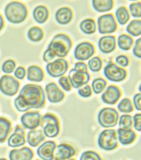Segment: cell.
Masks as SVG:
<instances>
[{
  "label": "cell",
  "mask_w": 141,
  "mask_h": 160,
  "mask_svg": "<svg viewBox=\"0 0 141 160\" xmlns=\"http://www.w3.org/2000/svg\"><path fill=\"white\" fill-rule=\"evenodd\" d=\"M46 97L41 86L27 84L24 86L19 95L14 100V105L20 112H26L31 109H40L44 107Z\"/></svg>",
  "instance_id": "6da1fadb"
},
{
  "label": "cell",
  "mask_w": 141,
  "mask_h": 160,
  "mask_svg": "<svg viewBox=\"0 0 141 160\" xmlns=\"http://www.w3.org/2000/svg\"><path fill=\"white\" fill-rule=\"evenodd\" d=\"M4 12L7 21L14 24L23 22L28 15L26 6L18 1H12L8 3L5 7Z\"/></svg>",
  "instance_id": "7a4b0ae2"
},
{
  "label": "cell",
  "mask_w": 141,
  "mask_h": 160,
  "mask_svg": "<svg viewBox=\"0 0 141 160\" xmlns=\"http://www.w3.org/2000/svg\"><path fill=\"white\" fill-rule=\"evenodd\" d=\"M72 47V42L70 38L64 33H59L53 38L47 48L51 49L56 56L64 58L69 53Z\"/></svg>",
  "instance_id": "3957f363"
},
{
  "label": "cell",
  "mask_w": 141,
  "mask_h": 160,
  "mask_svg": "<svg viewBox=\"0 0 141 160\" xmlns=\"http://www.w3.org/2000/svg\"><path fill=\"white\" fill-rule=\"evenodd\" d=\"M40 126L45 137L50 138H56L60 132L59 119L51 113H46L41 118Z\"/></svg>",
  "instance_id": "277c9868"
},
{
  "label": "cell",
  "mask_w": 141,
  "mask_h": 160,
  "mask_svg": "<svg viewBox=\"0 0 141 160\" xmlns=\"http://www.w3.org/2000/svg\"><path fill=\"white\" fill-rule=\"evenodd\" d=\"M118 141L116 131L107 129L102 131L100 134L98 139V144L103 150L111 151L118 147Z\"/></svg>",
  "instance_id": "5b68a950"
},
{
  "label": "cell",
  "mask_w": 141,
  "mask_h": 160,
  "mask_svg": "<svg viewBox=\"0 0 141 160\" xmlns=\"http://www.w3.org/2000/svg\"><path fill=\"white\" fill-rule=\"evenodd\" d=\"M119 114L116 110L112 108H105L98 115V122L103 128H114L118 124Z\"/></svg>",
  "instance_id": "8992f818"
},
{
  "label": "cell",
  "mask_w": 141,
  "mask_h": 160,
  "mask_svg": "<svg viewBox=\"0 0 141 160\" xmlns=\"http://www.w3.org/2000/svg\"><path fill=\"white\" fill-rule=\"evenodd\" d=\"M98 31L100 34H109L115 32L118 29V23L112 14L101 15L97 20Z\"/></svg>",
  "instance_id": "52a82bcc"
},
{
  "label": "cell",
  "mask_w": 141,
  "mask_h": 160,
  "mask_svg": "<svg viewBox=\"0 0 141 160\" xmlns=\"http://www.w3.org/2000/svg\"><path fill=\"white\" fill-rule=\"evenodd\" d=\"M103 74L109 81L120 82L126 79L127 71L114 63H109L104 68Z\"/></svg>",
  "instance_id": "ba28073f"
},
{
  "label": "cell",
  "mask_w": 141,
  "mask_h": 160,
  "mask_svg": "<svg viewBox=\"0 0 141 160\" xmlns=\"http://www.w3.org/2000/svg\"><path fill=\"white\" fill-rule=\"evenodd\" d=\"M19 87V82L12 76L5 75L0 79V91L6 96H13L16 95Z\"/></svg>",
  "instance_id": "9c48e42d"
},
{
  "label": "cell",
  "mask_w": 141,
  "mask_h": 160,
  "mask_svg": "<svg viewBox=\"0 0 141 160\" xmlns=\"http://www.w3.org/2000/svg\"><path fill=\"white\" fill-rule=\"evenodd\" d=\"M69 64L67 61L61 58L48 63L46 66V70L51 77L59 78L63 76L67 72Z\"/></svg>",
  "instance_id": "30bf717a"
},
{
  "label": "cell",
  "mask_w": 141,
  "mask_h": 160,
  "mask_svg": "<svg viewBox=\"0 0 141 160\" xmlns=\"http://www.w3.org/2000/svg\"><path fill=\"white\" fill-rule=\"evenodd\" d=\"M95 52L94 45L89 42H82L77 45L74 51V57L78 61H84L90 58Z\"/></svg>",
  "instance_id": "8fae6325"
},
{
  "label": "cell",
  "mask_w": 141,
  "mask_h": 160,
  "mask_svg": "<svg viewBox=\"0 0 141 160\" xmlns=\"http://www.w3.org/2000/svg\"><path fill=\"white\" fill-rule=\"evenodd\" d=\"M68 78L72 87L77 89L88 83L90 79V75L88 72H81L73 68L69 72Z\"/></svg>",
  "instance_id": "7c38bea8"
},
{
  "label": "cell",
  "mask_w": 141,
  "mask_h": 160,
  "mask_svg": "<svg viewBox=\"0 0 141 160\" xmlns=\"http://www.w3.org/2000/svg\"><path fill=\"white\" fill-rule=\"evenodd\" d=\"M41 119V114L38 111L28 112L22 116L21 121L24 128L34 130L40 126Z\"/></svg>",
  "instance_id": "4fadbf2b"
},
{
  "label": "cell",
  "mask_w": 141,
  "mask_h": 160,
  "mask_svg": "<svg viewBox=\"0 0 141 160\" xmlns=\"http://www.w3.org/2000/svg\"><path fill=\"white\" fill-rule=\"evenodd\" d=\"M76 153V149L72 145L68 144H61L56 147L54 159L56 160H68Z\"/></svg>",
  "instance_id": "5bb4252c"
},
{
  "label": "cell",
  "mask_w": 141,
  "mask_h": 160,
  "mask_svg": "<svg viewBox=\"0 0 141 160\" xmlns=\"http://www.w3.org/2000/svg\"><path fill=\"white\" fill-rule=\"evenodd\" d=\"M121 96V91L117 86L111 85L101 96V99L105 104L115 105L118 102Z\"/></svg>",
  "instance_id": "9a60e30c"
},
{
  "label": "cell",
  "mask_w": 141,
  "mask_h": 160,
  "mask_svg": "<svg viewBox=\"0 0 141 160\" xmlns=\"http://www.w3.org/2000/svg\"><path fill=\"white\" fill-rule=\"evenodd\" d=\"M45 91L47 99L50 102L58 103L65 98V93L56 83L53 82L47 84L45 87Z\"/></svg>",
  "instance_id": "2e32d148"
},
{
  "label": "cell",
  "mask_w": 141,
  "mask_h": 160,
  "mask_svg": "<svg viewBox=\"0 0 141 160\" xmlns=\"http://www.w3.org/2000/svg\"><path fill=\"white\" fill-rule=\"evenodd\" d=\"M56 147V144L54 141H46L38 147L37 149V154L42 160H53Z\"/></svg>",
  "instance_id": "e0dca14e"
},
{
  "label": "cell",
  "mask_w": 141,
  "mask_h": 160,
  "mask_svg": "<svg viewBox=\"0 0 141 160\" xmlns=\"http://www.w3.org/2000/svg\"><path fill=\"white\" fill-rule=\"evenodd\" d=\"M25 131L20 125L15 126L14 133L9 137L7 144L12 148H16L25 144L26 140Z\"/></svg>",
  "instance_id": "ac0fdd59"
},
{
  "label": "cell",
  "mask_w": 141,
  "mask_h": 160,
  "mask_svg": "<svg viewBox=\"0 0 141 160\" xmlns=\"http://www.w3.org/2000/svg\"><path fill=\"white\" fill-rule=\"evenodd\" d=\"M116 47V39L114 36H104L98 42L100 51L105 54H109L115 51Z\"/></svg>",
  "instance_id": "d6986e66"
},
{
  "label": "cell",
  "mask_w": 141,
  "mask_h": 160,
  "mask_svg": "<svg viewBox=\"0 0 141 160\" xmlns=\"http://www.w3.org/2000/svg\"><path fill=\"white\" fill-rule=\"evenodd\" d=\"M34 157V153L29 147H23L18 149H13L9 152L10 160H31Z\"/></svg>",
  "instance_id": "ffe728a7"
},
{
  "label": "cell",
  "mask_w": 141,
  "mask_h": 160,
  "mask_svg": "<svg viewBox=\"0 0 141 160\" xmlns=\"http://www.w3.org/2000/svg\"><path fill=\"white\" fill-rule=\"evenodd\" d=\"M118 140L123 145H129L134 142L136 139V133L130 128L125 129L119 128L117 131Z\"/></svg>",
  "instance_id": "44dd1931"
},
{
  "label": "cell",
  "mask_w": 141,
  "mask_h": 160,
  "mask_svg": "<svg viewBox=\"0 0 141 160\" xmlns=\"http://www.w3.org/2000/svg\"><path fill=\"white\" fill-rule=\"evenodd\" d=\"M55 18L56 21L60 24H67L72 20L73 12L70 8L63 7L56 11Z\"/></svg>",
  "instance_id": "7402d4cb"
},
{
  "label": "cell",
  "mask_w": 141,
  "mask_h": 160,
  "mask_svg": "<svg viewBox=\"0 0 141 160\" xmlns=\"http://www.w3.org/2000/svg\"><path fill=\"white\" fill-rule=\"evenodd\" d=\"M45 140L44 132L40 130H30L27 135L28 144L32 147H36Z\"/></svg>",
  "instance_id": "603a6c76"
},
{
  "label": "cell",
  "mask_w": 141,
  "mask_h": 160,
  "mask_svg": "<svg viewBox=\"0 0 141 160\" xmlns=\"http://www.w3.org/2000/svg\"><path fill=\"white\" fill-rule=\"evenodd\" d=\"M45 74L43 70L38 66H30L27 69V80L33 82H41L44 80Z\"/></svg>",
  "instance_id": "cb8c5ba5"
},
{
  "label": "cell",
  "mask_w": 141,
  "mask_h": 160,
  "mask_svg": "<svg viewBox=\"0 0 141 160\" xmlns=\"http://www.w3.org/2000/svg\"><path fill=\"white\" fill-rule=\"evenodd\" d=\"M49 15V10L44 5L37 6L33 12V17L35 21L40 24L44 23Z\"/></svg>",
  "instance_id": "d4e9b609"
},
{
  "label": "cell",
  "mask_w": 141,
  "mask_h": 160,
  "mask_svg": "<svg viewBox=\"0 0 141 160\" xmlns=\"http://www.w3.org/2000/svg\"><path fill=\"white\" fill-rule=\"evenodd\" d=\"M114 0H92V6L99 12H109L114 8Z\"/></svg>",
  "instance_id": "484cf974"
},
{
  "label": "cell",
  "mask_w": 141,
  "mask_h": 160,
  "mask_svg": "<svg viewBox=\"0 0 141 160\" xmlns=\"http://www.w3.org/2000/svg\"><path fill=\"white\" fill-rule=\"evenodd\" d=\"M12 129V123L7 119L0 117V143L6 141Z\"/></svg>",
  "instance_id": "4316f807"
},
{
  "label": "cell",
  "mask_w": 141,
  "mask_h": 160,
  "mask_svg": "<svg viewBox=\"0 0 141 160\" xmlns=\"http://www.w3.org/2000/svg\"><path fill=\"white\" fill-rule=\"evenodd\" d=\"M80 28L84 33L91 35L95 32L97 30V24L93 19L87 18L80 23Z\"/></svg>",
  "instance_id": "83f0119b"
},
{
  "label": "cell",
  "mask_w": 141,
  "mask_h": 160,
  "mask_svg": "<svg viewBox=\"0 0 141 160\" xmlns=\"http://www.w3.org/2000/svg\"><path fill=\"white\" fill-rule=\"evenodd\" d=\"M134 40L131 36L122 34L118 37V44L119 48L122 51H129L132 47Z\"/></svg>",
  "instance_id": "f1b7e54d"
},
{
  "label": "cell",
  "mask_w": 141,
  "mask_h": 160,
  "mask_svg": "<svg viewBox=\"0 0 141 160\" xmlns=\"http://www.w3.org/2000/svg\"><path fill=\"white\" fill-rule=\"evenodd\" d=\"M116 21L121 25H125L129 21L130 15L128 10L125 6L119 8L115 12Z\"/></svg>",
  "instance_id": "f546056e"
},
{
  "label": "cell",
  "mask_w": 141,
  "mask_h": 160,
  "mask_svg": "<svg viewBox=\"0 0 141 160\" xmlns=\"http://www.w3.org/2000/svg\"><path fill=\"white\" fill-rule=\"evenodd\" d=\"M126 32L130 35L137 37L141 35V19H134L128 24Z\"/></svg>",
  "instance_id": "4dcf8cb0"
},
{
  "label": "cell",
  "mask_w": 141,
  "mask_h": 160,
  "mask_svg": "<svg viewBox=\"0 0 141 160\" xmlns=\"http://www.w3.org/2000/svg\"><path fill=\"white\" fill-rule=\"evenodd\" d=\"M44 33L40 27H33L28 30L27 36L31 42H39L44 38Z\"/></svg>",
  "instance_id": "1f68e13d"
},
{
  "label": "cell",
  "mask_w": 141,
  "mask_h": 160,
  "mask_svg": "<svg viewBox=\"0 0 141 160\" xmlns=\"http://www.w3.org/2000/svg\"><path fill=\"white\" fill-rule=\"evenodd\" d=\"M107 85V81L103 78H97L93 81L91 84V87L94 93L100 94L105 89Z\"/></svg>",
  "instance_id": "d6a6232c"
},
{
  "label": "cell",
  "mask_w": 141,
  "mask_h": 160,
  "mask_svg": "<svg viewBox=\"0 0 141 160\" xmlns=\"http://www.w3.org/2000/svg\"><path fill=\"white\" fill-rule=\"evenodd\" d=\"M118 109L121 113H130L133 111L134 107L129 98H124L118 104Z\"/></svg>",
  "instance_id": "836d02e7"
},
{
  "label": "cell",
  "mask_w": 141,
  "mask_h": 160,
  "mask_svg": "<svg viewBox=\"0 0 141 160\" xmlns=\"http://www.w3.org/2000/svg\"><path fill=\"white\" fill-rule=\"evenodd\" d=\"M89 68L93 72H98L102 68L103 62L100 57H94L89 61Z\"/></svg>",
  "instance_id": "e575fe53"
},
{
  "label": "cell",
  "mask_w": 141,
  "mask_h": 160,
  "mask_svg": "<svg viewBox=\"0 0 141 160\" xmlns=\"http://www.w3.org/2000/svg\"><path fill=\"white\" fill-rule=\"evenodd\" d=\"M133 123L132 117L129 114H124L120 117L119 119V128L128 129L130 128Z\"/></svg>",
  "instance_id": "d590c367"
},
{
  "label": "cell",
  "mask_w": 141,
  "mask_h": 160,
  "mask_svg": "<svg viewBox=\"0 0 141 160\" xmlns=\"http://www.w3.org/2000/svg\"><path fill=\"white\" fill-rule=\"evenodd\" d=\"M129 11L133 17L141 18V2L138 1L130 4Z\"/></svg>",
  "instance_id": "8d00e7d4"
},
{
  "label": "cell",
  "mask_w": 141,
  "mask_h": 160,
  "mask_svg": "<svg viewBox=\"0 0 141 160\" xmlns=\"http://www.w3.org/2000/svg\"><path fill=\"white\" fill-rule=\"evenodd\" d=\"M16 68V63L12 59H7L2 66V70L4 73L11 74Z\"/></svg>",
  "instance_id": "74e56055"
},
{
  "label": "cell",
  "mask_w": 141,
  "mask_h": 160,
  "mask_svg": "<svg viewBox=\"0 0 141 160\" xmlns=\"http://www.w3.org/2000/svg\"><path fill=\"white\" fill-rule=\"evenodd\" d=\"M102 159L100 154L94 151L84 152L82 153L80 160H100Z\"/></svg>",
  "instance_id": "f35d334b"
},
{
  "label": "cell",
  "mask_w": 141,
  "mask_h": 160,
  "mask_svg": "<svg viewBox=\"0 0 141 160\" xmlns=\"http://www.w3.org/2000/svg\"><path fill=\"white\" fill-rule=\"evenodd\" d=\"M58 83L63 90L66 92H70L72 89V86L68 78L67 77H61L58 80Z\"/></svg>",
  "instance_id": "ab89813d"
},
{
  "label": "cell",
  "mask_w": 141,
  "mask_h": 160,
  "mask_svg": "<svg viewBox=\"0 0 141 160\" xmlns=\"http://www.w3.org/2000/svg\"><path fill=\"white\" fill-rule=\"evenodd\" d=\"M79 95L82 98H89L92 95V91L91 87L89 85L85 84V86H84L82 88H80L78 90Z\"/></svg>",
  "instance_id": "60d3db41"
},
{
  "label": "cell",
  "mask_w": 141,
  "mask_h": 160,
  "mask_svg": "<svg viewBox=\"0 0 141 160\" xmlns=\"http://www.w3.org/2000/svg\"><path fill=\"white\" fill-rule=\"evenodd\" d=\"M115 61L119 65L123 68H125L129 64V58L125 55H120L117 57L115 59Z\"/></svg>",
  "instance_id": "b9f144b4"
},
{
  "label": "cell",
  "mask_w": 141,
  "mask_h": 160,
  "mask_svg": "<svg viewBox=\"0 0 141 160\" xmlns=\"http://www.w3.org/2000/svg\"><path fill=\"white\" fill-rule=\"evenodd\" d=\"M133 53L136 57L141 58V38L135 41L134 47L133 48Z\"/></svg>",
  "instance_id": "7bdbcfd3"
},
{
  "label": "cell",
  "mask_w": 141,
  "mask_h": 160,
  "mask_svg": "<svg viewBox=\"0 0 141 160\" xmlns=\"http://www.w3.org/2000/svg\"><path fill=\"white\" fill-rule=\"evenodd\" d=\"M56 54L53 52L51 49L49 48H47L43 55V59L45 62H51L53 59L56 58Z\"/></svg>",
  "instance_id": "ee69618b"
},
{
  "label": "cell",
  "mask_w": 141,
  "mask_h": 160,
  "mask_svg": "<svg viewBox=\"0 0 141 160\" xmlns=\"http://www.w3.org/2000/svg\"><path fill=\"white\" fill-rule=\"evenodd\" d=\"M133 121L135 130L139 132L141 131V113L135 114L133 117Z\"/></svg>",
  "instance_id": "f6af8a7d"
},
{
  "label": "cell",
  "mask_w": 141,
  "mask_h": 160,
  "mask_svg": "<svg viewBox=\"0 0 141 160\" xmlns=\"http://www.w3.org/2000/svg\"><path fill=\"white\" fill-rule=\"evenodd\" d=\"M26 75V69L22 67V66L18 67L14 72V75H15V77L18 79H21V80L23 79Z\"/></svg>",
  "instance_id": "bcb514c9"
},
{
  "label": "cell",
  "mask_w": 141,
  "mask_h": 160,
  "mask_svg": "<svg viewBox=\"0 0 141 160\" xmlns=\"http://www.w3.org/2000/svg\"><path fill=\"white\" fill-rule=\"evenodd\" d=\"M133 105L135 109L141 111V93H137L133 97Z\"/></svg>",
  "instance_id": "7dc6e473"
},
{
  "label": "cell",
  "mask_w": 141,
  "mask_h": 160,
  "mask_svg": "<svg viewBox=\"0 0 141 160\" xmlns=\"http://www.w3.org/2000/svg\"><path fill=\"white\" fill-rule=\"evenodd\" d=\"M74 68L77 71L84 72H88V66L86 65V63L82 62H79L75 63Z\"/></svg>",
  "instance_id": "c3c4849f"
},
{
  "label": "cell",
  "mask_w": 141,
  "mask_h": 160,
  "mask_svg": "<svg viewBox=\"0 0 141 160\" xmlns=\"http://www.w3.org/2000/svg\"><path fill=\"white\" fill-rule=\"evenodd\" d=\"M4 26V20L3 17L0 14V31L2 30Z\"/></svg>",
  "instance_id": "681fc988"
},
{
  "label": "cell",
  "mask_w": 141,
  "mask_h": 160,
  "mask_svg": "<svg viewBox=\"0 0 141 160\" xmlns=\"http://www.w3.org/2000/svg\"><path fill=\"white\" fill-rule=\"evenodd\" d=\"M138 90L139 91V92H141V84L139 86V88H138Z\"/></svg>",
  "instance_id": "f907efd6"
},
{
  "label": "cell",
  "mask_w": 141,
  "mask_h": 160,
  "mask_svg": "<svg viewBox=\"0 0 141 160\" xmlns=\"http://www.w3.org/2000/svg\"><path fill=\"white\" fill-rule=\"evenodd\" d=\"M129 1H138V0H129Z\"/></svg>",
  "instance_id": "816d5d0a"
}]
</instances>
